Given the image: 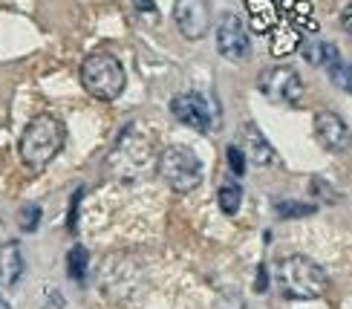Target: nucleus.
I'll return each instance as SVG.
<instances>
[{
  "mask_svg": "<svg viewBox=\"0 0 352 309\" xmlns=\"http://www.w3.org/2000/svg\"><path fill=\"white\" fill-rule=\"evenodd\" d=\"M217 202H219V209H223L228 217L237 214V211H240V202H243V188H240V182L226 180L223 185H219V191H217Z\"/></svg>",
  "mask_w": 352,
  "mask_h": 309,
  "instance_id": "16",
  "label": "nucleus"
},
{
  "mask_svg": "<svg viewBox=\"0 0 352 309\" xmlns=\"http://www.w3.org/2000/svg\"><path fill=\"white\" fill-rule=\"evenodd\" d=\"M315 139L329 153H344L349 148V127L338 113L318 110L315 113Z\"/></svg>",
  "mask_w": 352,
  "mask_h": 309,
  "instance_id": "10",
  "label": "nucleus"
},
{
  "mask_svg": "<svg viewBox=\"0 0 352 309\" xmlns=\"http://www.w3.org/2000/svg\"><path fill=\"white\" fill-rule=\"evenodd\" d=\"M228 165H231V171L237 176L245 173V153L237 148V145H231V148H228Z\"/></svg>",
  "mask_w": 352,
  "mask_h": 309,
  "instance_id": "21",
  "label": "nucleus"
},
{
  "mask_svg": "<svg viewBox=\"0 0 352 309\" xmlns=\"http://www.w3.org/2000/svg\"><path fill=\"white\" fill-rule=\"evenodd\" d=\"M327 70H329V78H332L335 84H338L341 90L352 93V67H349V64H344L341 58H338V61H332Z\"/></svg>",
  "mask_w": 352,
  "mask_h": 309,
  "instance_id": "18",
  "label": "nucleus"
},
{
  "mask_svg": "<svg viewBox=\"0 0 352 309\" xmlns=\"http://www.w3.org/2000/svg\"><path fill=\"white\" fill-rule=\"evenodd\" d=\"M136 6H139V9H148V12H153V9H156V6L151 3V0H136Z\"/></svg>",
  "mask_w": 352,
  "mask_h": 309,
  "instance_id": "23",
  "label": "nucleus"
},
{
  "mask_svg": "<svg viewBox=\"0 0 352 309\" xmlns=\"http://www.w3.org/2000/svg\"><path fill=\"white\" fill-rule=\"evenodd\" d=\"M156 171L176 194H188V191H194L202 182V162L194 151L185 148V145H170V148L159 153Z\"/></svg>",
  "mask_w": 352,
  "mask_h": 309,
  "instance_id": "5",
  "label": "nucleus"
},
{
  "mask_svg": "<svg viewBox=\"0 0 352 309\" xmlns=\"http://www.w3.org/2000/svg\"><path fill=\"white\" fill-rule=\"evenodd\" d=\"M0 309H12V306H9V303H6L3 298H0Z\"/></svg>",
  "mask_w": 352,
  "mask_h": 309,
  "instance_id": "25",
  "label": "nucleus"
},
{
  "mask_svg": "<svg viewBox=\"0 0 352 309\" xmlns=\"http://www.w3.org/2000/svg\"><path fill=\"white\" fill-rule=\"evenodd\" d=\"M107 168L116 180H122V182L144 180L151 171H156L153 142L144 134H139L136 127H127L107 156Z\"/></svg>",
  "mask_w": 352,
  "mask_h": 309,
  "instance_id": "3",
  "label": "nucleus"
},
{
  "mask_svg": "<svg viewBox=\"0 0 352 309\" xmlns=\"http://www.w3.org/2000/svg\"><path fill=\"white\" fill-rule=\"evenodd\" d=\"M248 9V18H252L254 32L269 35L274 23L280 21V0H243Z\"/></svg>",
  "mask_w": 352,
  "mask_h": 309,
  "instance_id": "13",
  "label": "nucleus"
},
{
  "mask_svg": "<svg viewBox=\"0 0 352 309\" xmlns=\"http://www.w3.org/2000/svg\"><path fill=\"white\" fill-rule=\"evenodd\" d=\"M81 84L84 90L98 101H116L124 93V67L113 52H93L81 64Z\"/></svg>",
  "mask_w": 352,
  "mask_h": 309,
  "instance_id": "4",
  "label": "nucleus"
},
{
  "mask_svg": "<svg viewBox=\"0 0 352 309\" xmlns=\"http://www.w3.org/2000/svg\"><path fill=\"white\" fill-rule=\"evenodd\" d=\"M312 211H315V205H306V202H280L277 205V214L280 217H303Z\"/></svg>",
  "mask_w": 352,
  "mask_h": 309,
  "instance_id": "20",
  "label": "nucleus"
},
{
  "mask_svg": "<svg viewBox=\"0 0 352 309\" xmlns=\"http://www.w3.org/2000/svg\"><path fill=\"white\" fill-rule=\"evenodd\" d=\"M248 50H252V43H248L245 23L234 12L223 14L217 23V52L228 61H245Z\"/></svg>",
  "mask_w": 352,
  "mask_h": 309,
  "instance_id": "8",
  "label": "nucleus"
},
{
  "mask_svg": "<svg viewBox=\"0 0 352 309\" xmlns=\"http://www.w3.org/2000/svg\"><path fill=\"white\" fill-rule=\"evenodd\" d=\"M269 38H272V55L274 58H283V55H292L298 47H300V29L295 26V23H289L283 14H280V21L274 23V29L269 32Z\"/></svg>",
  "mask_w": 352,
  "mask_h": 309,
  "instance_id": "14",
  "label": "nucleus"
},
{
  "mask_svg": "<svg viewBox=\"0 0 352 309\" xmlns=\"http://www.w3.org/2000/svg\"><path fill=\"white\" fill-rule=\"evenodd\" d=\"M170 113L176 122L197 130V134H211L217 125V101L202 93H179L170 98Z\"/></svg>",
  "mask_w": 352,
  "mask_h": 309,
  "instance_id": "7",
  "label": "nucleus"
},
{
  "mask_svg": "<svg viewBox=\"0 0 352 309\" xmlns=\"http://www.w3.org/2000/svg\"><path fill=\"white\" fill-rule=\"evenodd\" d=\"M41 226V205H23L21 209V228L23 231H35Z\"/></svg>",
  "mask_w": 352,
  "mask_h": 309,
  "instance_id": "19",
  "label": "nucleus"
},
{
  "mask_svg": "<svg viewBox=\"0 0 352 309\" xmlns=\"http://www.w3.org/2000/svg\"><path fill=\"white\" fill-rule=\"evenodd\" d=\"M243 153H245L248 162H254V165H260V168H269L277 162V153L269 145V139L263 136V130L252 122L243 127Z\"/></svg>",
  "mask_w": 352,
  "mask_h": 309,
  "instance_id": "11",
  "label": "nucleus"
},
{
  "mask_svg": "<svg viewBox=\"0 0 352 309\" xmlns=\"http://www.w3.org/2000/svg\"><path fill=\"white\" fill-rule=\"evenodd\" d=\"M87 263H90V255H87V248H84V246H72L69 255H67V269H69L72 281H84Z\"/></svg>",
  "mask_w": 352,
  "mask_h": 309,
  "instance_id": "17",
  "label": "nucleus"
},
{
  "mask_svg": "<svg viewBox=\"0 0 352 309\" xmlns=\"http://www.w3.org/2000/svg\"><path fill=\"white\" fill-rule=\"evenodd\" d=\"M341 26L346 29V35L352 38V3L344 6V12H341Z\"/></svg>",
  "mask_w": 352,
  "mask_h": 309,
  "instance_id": "22",
  "label": "nucleus"
},
{
  "mask_svg": "<svg viewBox=\"0 0 352 309\" xmlns=\"http://www.w3.org/2000/svg\"><path fill=\"white\" fill-rule=\"evenodd\" d=\"M173 21L188 41H199L211 29V6L208 0H176Z\"/></svg>",
  "mask_w": 352,
  "mask_h": 309,
  "instance_id": "9",
  "label": "nucleus"
},
{
  "mask_svg": "<svg viewBox=\"0 0 352 309\" xmlns=\"http://www.w3.org/2000/svg\"><path fill=\"white\" fill-rule=\"evenodd\" d=\"M23 269H26V260H23L21 243L6 240L3 246H0V284L14 286L23 277Z\"/></svg>",
  "mask_w": 352,
  "mask_h": 309,
  "instance_id": "12",
  "label": "nucleus"
},
{
  "mask_svg": "<svg viewBox=\"0 0 352 309\" xmlns=\"http://www.w3.org/2000/svg\"><path fill=\"white\" fill-rule=\"evenodd\" d=\"M6 237V226H3V220H0V240Z\"/></svg>",
  "mask_w": 352,
  "mask_h": 309,
  "instance_id": "24",
  "label": "nucleus"
},
{
  "mask_svg": "<svg viewBox=\"0 0 352 309\" xmlns=\"http://www.w3.org/2000/svg\"><path fill=\"white\" fill-rule=\"evenodd\" d=\"M67 142V127L52 113H41L21 134V159L29 171H43L61 153Z\"/></svg>",
  "mask_w": 352,
  "mask_h": 309,
  "instance_id": "2",
  "label": "nucleus"
},
{
  "mask_svg": "<svg viewBox=\"0 0 352 309\" xmlns=\"http://www.w3.org/2000/svg\"><path fill=\"white\" fill-rule=\"evenodd\" d=\"M274 286L289 301H315V298L327 295L329 277H327V272L320 269L312 257L292 255V257L277 260V266H274Z\"/></svg>",
  "mask_w": 352,
  "mask_h": 309,
  "instance_id": "1",
  "label": "nucleus"
},
{
  "mask_svg": "<svg viewBox=\"0 0 352 309\" xmlns=\"http://www.w3.org/2000/svg\"><path fill=\"white\" fill-rule=\"evenodd\" d=\"M257 90L266 96L272 105H283V107H298L303 101L306 87L300 76L292 67H272L257 78Z\"/></svg>",
  "mask_w": 352,
  "mask_h": 309,
  "instance_id": "6",
  "label": "nucleus"
},
{
  "mask_svg": "<svg viewBox=\"0 0 352 309\" xmlns=\"http://www.w3.org/2000/svg\"><path fill=\"white\" fill-rule=\"evenodd\" d=\"M303 58L309 61L312 67H329L332 61H338V50L335 43H324V41H306L303 43Z\"/></svg>",
  "mask_w": 352,
  "mask_h": 309,
  "instance_id": "15",
  "label": "nucleus"
}]
</instances>
